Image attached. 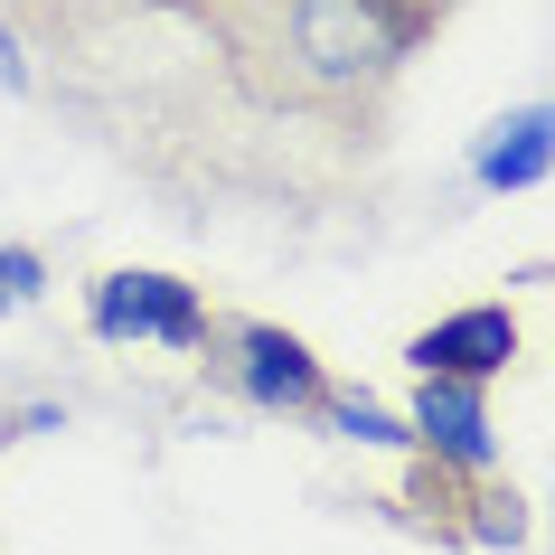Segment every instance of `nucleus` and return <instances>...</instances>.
<instances>
[{
    "instance_id": "nucleus-1",
    "label": "nucleus",
    "mask_w": 555,
    "mask_h": 555,
    "mask_svg": "<svg viewBox=\"0 0 555 555\" xmlns=\"http://www.w3.org/2000/svg\"><path fill=\"white\" fill-rule=\"evenodd\" d=\"M470 0H170L207 86L263 132L301 198H349L386 151L396 86Z\"/></svg>"
},
{
    "instance_id": "nucleus-2",
    "label": "nucleus",
    "mask_w": 555,
    "mask_h": 555,
    "mask_svg": "<svg viewBox=\"0 0 555 555\" xmlns=\"http://www.w3.org/2000/svg\"><path fill=\"white\" fill-rule=\"evenodd\" d=\"M207 358L227 367V386L255 414H283V424H321L330 386H339L321 358H311V339L283 330V321H217V349Z\"/></svg>"
},
{
    "instance_id": "nucleus-3",
    "label": "nucleus",
    "mask_w": 555,
    "mask_h": 555,
    "mask_svg": "<svg viewBox=\"0 0 555 555\" xmlns=\"http://www.w3.org/2000/svg\"><path fill=\"white\" fill-rule=\"evenodd\" d=\"M217 321H227V311H207L198 283H179V273L114 263V273H94V283H86V330L104 339V349H132V339H160V349H217Z\"/></svg>"
},
{
    "instance_id": "nucleus-4",
    "label": "nucleus",
    "mask_w": 555,
    "mask_h": 555,
    "mask_svg": "<svg viewBox=\"0 0 555 555\" xmlns=\"http://www.w3.org/2000/svg\"><path fill=\"white\" fill-rule=\"evenodd\" d=\"M405 499L442 537H462V546H527V499L499 470H452V462H424L414 452V490Z\"/></svg>"
},
{
    "instance_id": "nucleus-5",
    "label": "nucleus",
    "mask_w": 555,
    "mask_h": 555,
    "mask_svg": "<svg viewBox=\"0 0 555 555\" xmlns=\"http://www.w3.org/2000/svg\"><path fill=\"white\" fill-rule=\"evenodd\" d=\"M518 349H527V330H518L508 301H462V311H442V321H424L405 339V367H414V377H470V386H490V377L518 367Z\"/></svg>"
},
{
    "instance_id": "nucleus-6",
    "label": "nucleus",
    "mask_w": 555,
    "mask_h": 555,
    "mask_svg": "<svg viewBox=\"0 0 555 555\" xmlns=\"http://www.w3.org/2000/svg\"><path fill=\"white\" fill-rule=\"evenodd\" d=\"M414 452L424 462H452V470H499V434H490V386L470 377H414Z\"/></svg>"
},
{
    "instance_id": "nucleus-7",
    "label": "nucleus",
    "mask_w": 555,
    "mask_h": 555,
    "mask_svg": "<svg viewBox=\"0 0 555 555\" xmlns=\"http://www.w3.org/2000/svg\"><path fill=\"white\" fill-rule=\"evenodd\" d=\"M546 179H555V94H537V104H508L470 142V189L508 198V189H546Z\"/></svg>"
},
{
    "instance_id": "nucleus-8",
    "label": "nucleus",
    "mask_w": 555,
    "mask_h": 555,
    "mask_svg": "<svg viewBox=\"0 0 555 555\" xmlns=\"http://www.w3.org/2000/svg\"><path fill=\"white\" fill-rule=\"evenodd\" d=\"M29 301H48V255L38 245H0V321L29 311Z\"/></svg>"
},
{
    "instance_id": "nucleus-9",
    "label": "nucleus",
    "mask_w": 555,
    "mask_h": 555,
    "mask_svg": "<svg viewBox=\"0 0 555 555\" xmlns=\"http://www.w3.org/2000/svg\"><path fill=\"white\" fill-rule=\"evenodd\" d=\"M0 86H10V94H38V66H29V38L10 29V20H0Z\"/></svg>"
},
{
    "instance_id": "nucleus-10",
    "label": "nucleus",
    "mask_w": 555,
    "mask_h": 555,
    "mask_svg": "<svg viewBox=\"0 0 555 555\" xmlns=\"http://www.w3.org/2000/svg\"><path fill=\"white\" fill-rule=\"evenodd\" d=\"M0 442H10V414H0Z\"/></svg>"
}]
</instances>
